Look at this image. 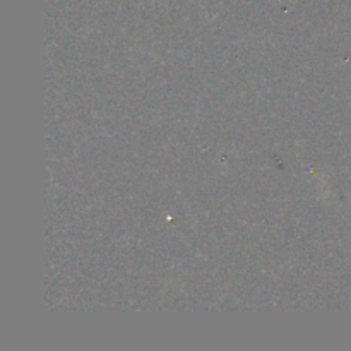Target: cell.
<instances>
[]
</instances>
